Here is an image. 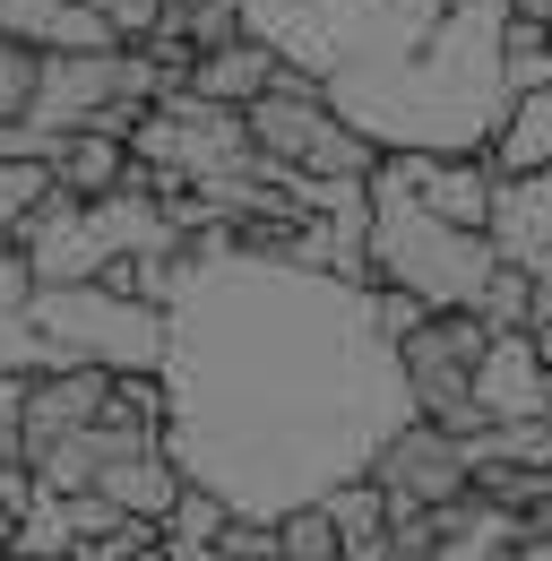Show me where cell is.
Wrapping results in <instances>:
<instances>
[{
  "label": "cell",
  "instance_id": "obj_1",
  "mask_svg": "<svg viewBox=\"0 0 552 561\" xmlns=\"http://www.w3.org/2000/svg\"><path fill=\"white\" fill-rule=\"evenodd\" d=\"M164 449L191 484H216L251 518H285L345 476H371L414 415L406 354L380 329L371 277L251 251L207 216L164 302Z\"/></svg>",
  "mask_w": 552,
  "mask_h": 561
},
{
  "label": "cell",
  "instance_id": "obj_26",
  "mask_svg": "<svg viewBox=\"0 0 552 561\" xmlns=\"http://www.w3.org/2000/svg\"><path fill=\"white\" fill-rule=\"evenodd\" d=\"M173 561H233V553H225V536H216V545H173Z\"/></svg>",
  "mask_w": 552,
  "mask_h": 561
},
{
  "label": "cell",
  "instance_id": "obj_10",
  "mask_svg": "<svg viewBox=\"0 0 552 561\" xmlns=\"http://www.w3.org/2000/svg\"><path fill=\"white\" fill-rule=\"evenodd\" d=\"M104 407H113V371L104 363H53V371H35L26 380V458H44L61 432L95 423Z\"/></svg>",
  "mask_w": 552,
  "mask_h": 561
},
{
  "label": "cell",
  "instance_id": "obj_29",
  "mask_svg": "<svg viewBox=\"0 0 552 561\" xmlns=\"http://www.w3.org/2000/svg\"><path fill=\"white\" fill-rule=\"evenodd\" d=\"M130 561H173V545H164V536H156V545H138Z\"/></svg>",
  "mask_w": 552,
  "mask_h": 561
},
{
  "label": "cell",
  "instance_id": "obj_22",
  "mask_svg": "<svg viewBox=\"0 0 552 561\" xmlns=\"http://www.w3.org/2000/svg\"><path fill=\"white\" fill-rule=\"evenodd\" d=\"M26 380L35 371H0V458H26Z\"/></svg>",
  "mask_w": 552,
  "mask_h": 561
},
{
  "label": "cell",
  "instance_id": "obj_7",
  "mask_svg": "<svg viewBox=\"0 0 552 561\" xmlns=\"http://www.w3.org/2000/svg\"><path fill=\"white\" fill-rule=\"evenodd\" d=\"M18 260L35 268V285H78V277H104V233H95V208L87 199H69V191H53L44 208L18 225Z\"/></svg>",
  "mask_w": 552,
  "mask_h": 561
},
{
  "label": "cell",
  "instance_id": "obj_20",
  "mask_svg": "<svg viewBox=\"0 0 552 561\" xmlns=\"http://www.w3.org/2000/svg\"><path fill=\"white\" fill-rule=\"evenodd\" d=\"M35 78H44V44L0 35V122H26L35 113Z\"/></svg>",
  "mask_w": 552,
  "mask_h": 561
},
{
  "label": "cell",
  "instance_id": "obj_16",
  "mask_svg": "<svg viewBox=\"0 0 552 561\" xmlns=\"http://www.w3.org/2000/svg\"><path fill=\"white\" fill-rule=\"evenodd\" d=\"M61 182H53V147H18L0 156V251H18V225L44 208Z\"/></svg>",
  "mask_w": 552,
  "mask_h": 561
},
{
  "label": "cell",
  "instance_id": "obj_28",
  "mask_svg": "<svg viewBox=\"0 0 552 561\" xmlns=\"http://www.w3.org/2000/svg\"><path fill=\"white\" fill-rule=\"evenodd\" d=\"M0 561H61V553H35V545H0Z\"/></svg>",
  "mask_w": 552,
  "mask_h": 561
},
{
  "label": "cell",
  "instance_id": "obj_17",
  "mask_svg": "<svg viewBox=\"0 0 552 561\" xmlns=\"http://www.w3.org/2000/svg\"><path fill=\"white\" fill-rule=\"evenodd\" d=\"M501 78H509V95L552 87V18H509V35H501Z\"/></svg>",
  "mask_w": 552,
  "mask_h": 561
},
{
  "label": "cell",
  "instance_id": "obj_25",
  "mask_svg": "<svg viewBox=\"0 0 552 561\" xmlns=\"http://www.w3.org/2000/svg\"><path fill=\"white\" fill-rule=\"evenodd\" d=\"M18 147H53L35 122H0V156H18Z\"/></svg>",
  "mask_w": 552,
  "mask_h": 561
},
{
  "label": "cell",
  "instance_id": "obj_12",
  "mask_svg": "<svg viewBox=\"0 0 552 561\" xmlns=\"http://www.w3.org/2000/svg\"><path fill=\"white\" fill-rule=\"evenodd\" d=\"M95 484L113 492L130 518H156V527H164V510L182 501V484H191V476H182V458H173L164 440H147V449H122V458H113Z\"/></svg>",
  "mask_w": 552,
  "mask_h": 561
},
{
  "label": "cell",
  "instance_id": "obj_24",
  "mask_svg": "<svg viewBox=\"0 0 552 561\" xmlns=\"http://www.w3.org/2000/svg\"><path fill=\"white\" fill-rule=\"evenodd\" d=\"M26 294H35V268H26L18 251H0V311H9V302H26Z\"/></svg>",
  "mask_w": 552,
  "mask_h": 561
},
{
  "label": "cell",
  "instance_id": "obj_23",
  "mask_svg": "<svg viewBox=\"0 0 552 561\" xmlns=\"http://www.w3.org/2000/svg\"><path fill=\"white\" fill-rule=\"evenodd\" d=\"M104 18L122 26V44H147L164 26V0H104Z\"/></svg>",
  "mask_w": 552,
  "mask_h": 561
},
{
  "label": "cell",
  "instance_id": "obj_14",
  "mask_svg": "<svg viewBox=\"0 0 552 561\" xmlns=\"http://www.w3.org/2000/svg\"><path fill=\"white\" fill-rule=\"evenodd\" d=\"M320 501H329V518H337L345 561H380L389 553V484H380V476H345V484H329Z\"/></svg>",
  "mask_w": 552,
  "mask_h": 561
},
{
  "label": "cell",
  "instance_id": "obj_2",
  "mask_svg": "<svg viewBox=\"0 0 552 561\" xmlns=\"http://www.w3.org/2000/svg\"><path fill=\"white\" fill-rule=\"evenodd\" d=\"M492 268H501V251L483 225H458V216L423 208L414 191H398L389 173H371V285H406L432 311H475Z\"/></svg>",
  "mask_w": 552,
  "mask_h": 561
},
{
  "label": "cell",
  "instance_id": "obj_19",
  "mask_svg": "<svg viewBox=\"0 0 552 561\" xmlns=\"http://www.w3.org/2000/svg\"><path fill=\"white\" fill-rule=\"evenodd\" d=\"M475 320L483 329H536V277L501 260V268L483 277V294H475Z\"/></svg>",
  "mask_w": 552,
  "mask_h": 561
},
{
  "label": "cell",
  "instance_id": "obj_4",
  "mask_svg": "<svg viewBox=\"0 0 552 561\" xmlns=\"http://www.w3.org/2000/svg\"><path fill=\"white\" fill-rule=\"evenodd\" d=\"M242 122H251L268 164H294V173H380V147L329 104V78H311V70H276L268 95L242 104Z\"/></svg>",
  "mask_w": 552,
  "mask_h": 561
},
{
  "label": "cell",
  "instance_id": "obj_18",
  "mask_svg": "<svg viewBox=\"0 0 552 561\" xmlns=\"http://www.w3.org/2000/svg\"><path fill=\"white\" fill-rule=\"evenodd\" d=\"M276 553L285 561H337V518H329V501H294L285 518H276Z\"/></svg>",
  "mask_w": 552,
  "mask_h": 561
},
{
  "label": "cell",
  "instance_id": "obj_9",
  "mask_svg": "<svg viewBox=\"0 0 552 561\" xmlns=\"http://www.w3.org/2000/svg\"><path fill=\"white\" fill-rule=\"evenodd\" d=\"M552 363L536 346V329H492V346L475 363V407L483 423H509V415H552Z\"/></svg>",
  "mask_w": 552,
  "mask_h": 561
},
{
  "label": "cell",
  "instance_id": "obj_6",
  "mask_svg": "<svg viewBox=\"0 0 552 561\" xmlns=\"http://www.w3.org/2000/svg\"><path fill=\"white\" fill-rule=\"evenodd\" d=\"M371 476L389 484V501H458V492L475 484V449H467V432H449V423L432 415H406L389 432V449L371 458Z\"/></svg>",
  "mask_w": 552,
  "mask_h": 561
},
{
  "label": "cell",
  "instance_id": "obj_5",
  "mask_svg": "<svg viewBox=\"0 0 552 561\" xmlns=\"http://www.w3.org/2000/svg\"><path fill=\"white\" fill-rule=\"evenodd\" d=\"M492 346V329H483L475 311H432L414 337H398L406 354V389H414V415L449 423V432H483V407H475V363Z\"/></svg>",
  "mask_w": 552,
  "mask_h": 561
},
{
  "label": "cell",
  "instance_id": "obj_13",
  "mask_svg": "<svg viewBox=\"0 0 552 561\" xmlns=\"http://www.w3.org/2000/svg\"><path fill=\"white\" fill-rule=\"evenodd\" d=\"M276 70H285V61H276V44H260L251 26H242V35H225L216 53H191V87L216 95V104H251V95H268Z\"/></svg>",
  "mask_w": 552,
  "mask_h": 561
},
{
  "label": "cell",
  "instance_id": "obj_3",
  "mask_svg": "<svg viewBox=\"0 0 552 561\" xmlns=\"http://www.w3.org/2000/svg\"><path fill=\"white\" fill-rule=\"evenodd\" d=\"M35 329L53 337L61 363H104V371H164V302H147L113 277L35 285L26 294Z\"/></svg>",
  "mask_w": 552,
  "mask_h": 561
},
{
  "label": "cell",
  "instance_id": "obj_11",
  "mask_svg": "<svg viewBox=\"0 0 552 561\" xmlns=\"http://www.w3.org/2000/svg\"><path fill=\"white\" fill-rule=\"evenodd\" d=\"M53 182H61L69 199H113L122 182H138L130 139L122 130H61L53 139Z\"/></svg>",
  "mask_w": 552,
  "mask_h": 561
},
{
  "label": "cell",
  "instance_id": "obj_8",
  "mask_svg": "<svg viewBox=\"0 0 552 561\" xmlns=\"http://www.w3.org/2000/svg\"><path fill=\"white\" fill-rule=\"evenodd\" d=\"M492 251L527 277L552 268V164H527V173H492V216H483Z\"/></svg>",
  "mask_w": 552,
  "mask_h": 561
},
{
  "label": "cell",
  "instance_id": "obj_27",
  "mask_svg": "<svg viewBox=\"0 0 552 561\" xmlns=\"http://www.w3.org/2000/svg\"><path fill=\"white\" fill-rule=\"evenodd\" d=\"M544 320H552V268L536 277V329H544Z\"/></svg>",
  "mask_w": 552,
  "mask_h": 561
},
{
  "label": "cell",
  "instance_id": "obj_15",
  "mask_svg": "<svg viewBox=\"0 0 552 561\" xmlns=\"http://www.w3.org/2000/svg\"><path fill=\"white\" fill-rule=\"evenodd\" d=\"M492 173H527V164H552V87H527L509 95V122L492 130Z\"/></svg>",
  "mask_w": 552,
  "mask_h": 561
},
{
  "label": "cell",
  "instance_id": "obj_21",
  "mask_svg": "<svg viewBox=\"0 0 552 561\" xmlns=\"http://www.w3.org/2000/svg\"><path fill=\"white\" fill-rule=\"evenodd\" d=\"M113 415H138V423H173V389H164V371H113Z\"/></svg>",
  "mask_w": 552,
  "mask_h": 561
}]
</instances>
